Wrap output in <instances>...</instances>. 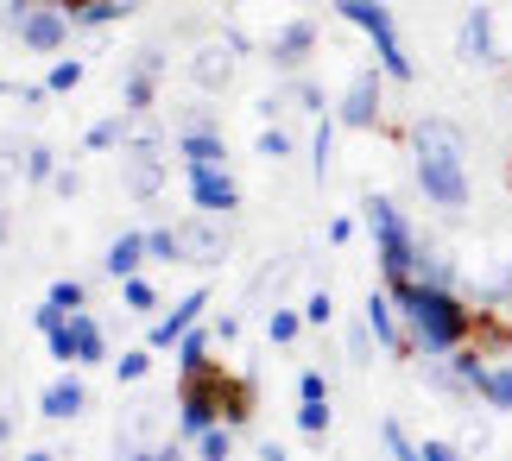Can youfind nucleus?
<instances>
[{
  "mask_svg": "<svg viewBox=\"0 0 512 461\" xmlns=\"http://www.w3.org/2000/svg\"><path fill=\"white\" fill-rule=\"evenodd\" d=\"M121 304H127V316H152V310H159L152 278H121Z\"/></svg>",
  "mask_w": 512,
  "mask_h": 461,
  "instance_id": "31",
  "label": "nucleus"
},
{
  "mask_svg": "<svg viewBox=\"0 0 512 461\" xmlns=\"http://www.w3.org/2000/svg\"><path fill=\"white\" fill-rule=\"evenodd\" d=\"M424 461H462V449L443 443V436H424Z\"/></svg>",
  "mask_w": 512,
  "mask_h": 461,
  "instance_id": "46",
  "label": "nucleus"
},
{
  "mask_svg": "<svg viewBox=\"0 0 512 461\" xmlns=\"http://www.w3.org/2000/svg\"><path fill=\"white\" fill-rule=\"evenodd\" d=\"M171 146L184 165H228V146H222V133H171Z\"/></svg>",
  "mask_w": 512,
  "mask_h": 461,
  "instance_id": "20",
  "label": "nucleus"
},
{
  "mask_svg": "<svg viewBox=\"0 0 512 461\" xmlns=\"http://www.w3.org/2000/svg\"><path fill=\"white\" fill-rule=\"evenodd\" d=\"M317 19H285V26H279V38H272V45H266V64L272 70H279V76H298L304 64H310V51H317Z\"/></svg>",
  "mask_w": 512,
  "mask_h": 461,
  "instance_id": "14",
  "label": "nucleus"
},
{
  "mask_svg": "<svg viewBox=\"0 0 512 461\" xmlns=\"http://www.w3.org/2000/svg\"><path fill=\"white\" fill-rule=\"evenodd\" d=\"M133 13H140V0H89V7H76V32L114 26V19H133Z\"/></svg>",
  "mask_w": 512,
  "mask_h": 461,
  "instance_id": "23",
  "label": "nucleus"
},
{
  "mask_svg": "<svg viewBox=\"0 0 512 461\" xmlns=\"http://www.w3.org/2000/svg\"><path fill=\"white\" fill-rule=\"evenodd\" d=\"M171 184V158L165 146H121V190L133 203H152V196H165Z\"/></svg>",
  "mask_w": 512,
  "mask_h": 461,
  "instance_id": "7",
  "label": "nucleus"
},
{
  "mask_svg": "<svg viewBox=\"0 0 512 461\" xmlns=\"http://www.w3.org/2000/svg\"><path fill=\"white\" fill-rule=\"evenodd\" d=\"M184 76H190V89H203V95H228L234 76H241V45H234V32L203 38V45L184 57Z\"/></svg>",
  "mask_w": 512,
  "mask_h": 461,
  "instance_id": "6",
  "label": "nucleus"
},
{
  "mask_svg": "<svg viewBox=\"0 0 512 461\" xmlns=\"http://www.w3.org/2000/svg\"><path fill=\"white\" fill-rule=\"evenodd\" d=\"M146 259H152V253H146V234H133V228H127V234H114V240H108V253H102V272L114 278V285H121V278H140V266H146Z\"/></svg>",
  "mask_w": 512,
  "mask_h": 461,
  "instance_id": "16",
  "label": "nucleus"
},
{
  "mask_svg": "<svg viewBox=\"0 0 512 461\" xmlns=\"http://www.w3.org/2000/svg\"><path fill=\"white\" fill-rule=\"evenodd\" d=\"M386 83H392L386 70H361V76H354V83L342 89V108H336L342 127H354V133H373V127H380V114H386Z\"/></svg>",
  "mask_w": 512,
  "mask_h": 461,
  "instance_id": "8",
  "label": "nucleus"
},
{
  "mask_svg": "<svg viewBox=\"0 0 512 461\" xmlns=\"http://www.w3.org/2000/svg\"><path fill=\"white\" fill-rule=\"evenodd\" d=\"M285 108H291V102H285V83H279V89H272V95H260V102H253V114H260V120H266V127H272V120H279Z\"/></svg>",
  "mask_w": 512,
  "mask_h": 461,
  "instance_id": "44",
  "label": "nucleus"
},
{
  "mask_svg": "<svg viewBox=\"0 0 512 461\" xmlns=\"http://www.w3.org/2000/svg\"><path fill=\"white\" fill-rule=\"evenodd\" d=\"M234 253V222L228 215H184V222H177V259H184V266H222V259Z\"/></svg>",
  "mask_w": 512,
  "mask_h": 461,
  "instance_id": "5",
  "label": "nucleus"
},
{
  "mask_svg": "<svg viewBox=\"0 0 512 461\" xmlns=\"http://www.w3.org/2000/svg\"><path fill=\"white\" fill-rule=\"evenodd\" d=\"M336 127H342V120H336V114H323V120H317V133H310V171H317V184H329V158H336Z\"/></svg>",
  "mask_w": 512,
  "mask_h": 461,
  "instance_id": "25",
  "label": "nucleus"
},
{
  "mask_svg": "<svg viewBox=\"0 0 512 461\" xmlns=\"http://www.w3.org/2000/svg\"><path fill=\"white\" fill-rule=\"evenodd\" d=\"M146 253L159 266H177V228H146Z\"/></svg>",
  "mask_w": 512,
  "mask_h": 461,
  "instance_id": "39",
  "label": "nucleus"
},
{
  "mask_svg": "<svg viewBox=\"0 0 512 461\" xmlns=\"http://www.w3.org/2000/svg\"><path fill=\"white\" fill-rule=\"evenodd\" d=\"M26 7H32V0H0V26H7V32H13V26H19V19H26Z\"/></svg>",
  "mask_w": 512,
  "mask_h": 461,
  "instance_id": "47",
  "label": "nucleus"
},
{
  "mask_svg": "<svg viewBox=\"0 0 512 461\" xmlns=\"http://www.w3.org/2000/svg\"><path fill=\"white\" fill-rule=\"evenodd\" d=\"M348 26H361L367 38H373V57H380V70L392 76V83H411L418 76V64H411V51H405V38H399V26H392V7L386 0H329Z\"/></svg>",
  "mask_w": 512,
  "mask_h": 461,
  "instance_id": "4",
  "label": "nucleus"
},
{
  "mask_svg": "<svg viewBox=\"0 0 512 461\" xmlns=\"http://www.w3.org/2000/svg\"><path fill=\"white\" fill-rule=\"evenodd\" d=\"M152 461H190V455H184V443H165V449H152Z\"/></svg>",
  "mask_w": 512,
  "mask_h": 461,
  "instance_id": "51",
  "label": "nucleus"
},
{
  "mask_svg": "<svg viewBox=\"0 0 512 461\" xmlns=\"http://www.w3.org/2000/svg\"><path fill=\"white\" fill-rule=\"evenodd\" d=\"M373 354H380L373 329H367V323H348V360H354V367H373Z\"/></svg>",
  "mask_w": 512,
  "mask_h": 461,
  "instance_id": "37",
  "label": "nucleus"
},
{
  "mask_svg": "<svg viewBox=\"0 0 512 461\" xmlns=\"http://www.w3.org/2000/svg\"><path fill=\"white\" fill-rule=\"evenodd\" d=\"M405 146H411V177H418L424 203L437 215H462L468 196H475V184H468V133L449 114H424L411 120Z\"/></svg>",
  "mask_w": 512,
  "mask_h": 461,
  "instance_id": "1",
  "label": "nucleus"
},
{
  "mask_svg": "<svg viewBox=\"0 0 512 461\" xmlns=\"http://www.w3.org/2000/svg\"><path fill=\"white\" fill-rule=\"evenodd\" d=\"M184 184H190V209L228 215V222H234V209H241V184H234L228 165H184Z\"/></svg>",
  "mask_w": 512,
  "mask_h": 461,
  "instance_id": "9",
  "label": "nucleus"
},
{
  "mask_svg": "<svg viewBox=\"0 0 512 461\" xmlns=\"http://www.w3.org/2000/svg\"><path fill=\"white\" fill-rule=\"evenodd\" d=\"M500 291H512V259H506V278H500Z\"/></svg>",
  "mask_w": 512,
  "mask_h": 461,
  "instance_id": "58",
  "label": "nucleus"
},
{
  "mask_svg": "<svg viewBox=\"0 0 512 461\" xmlns=\"http://www.w3.org/2000/svg\"><path fill=\"white\" fill-rule=\"evenodd\" d=\"M114 367V379H121V386H140V379L152 373V348H127L121 360H108Z\"/></svg>",
  "mask_w": 512,
  "mask_h": 461,
  "instance_id": "34",
  "label": "nucleus"
},
{
  "mask_svg": "<svg viewBox=\"0 0 512 461\" xmlns=\"http://www.w3.org/2000/svg\"><path fill=\"white\" fill-rule=\"evenodd\" d=\"M45 297H51L57 310H70V316H76V310H89V285H83V278H57Z\"/></svg>",
  "mask_w": 512,
  "mask_h": 461,
  "instance_id": "36",
  "label": "nucleus"
},
{
  "mask_svg": "<svg viewBox=\"0 0 512 461\" xmlns=\"http://www.w3.org/2000/svg\"><path fill=\"white\" fill-rule=\"evenodd\" d=\"M83 411H89V386L76 373L51 379V386L38 392V417H51V424H70V417H83Z\"/></svg>",
  "mask_w": 512,
  "mask_h": 461,
  "instance_id": "15",
  "label": "nucleus"
},
{
  "mask_svg": "<svg viewBox=\"0 0 512 461\" xmlns=\"http://www.w3.org/2000/svg\"><path fill=\"white\" fill-rule=\"evenodd\" d=\"M361 222L373 234V253H380V285H405V278H418L424 234L405 222V209L392 203V196H361Z\"/></svg>",
  "mask_w": 512,
  "mask_h": 461,
  "instance_id": "3",
  "label": "nucleus"
},
{
  "mask_svg": "<svg viewBox=\"0 0 512 461\" xmlns=\"http://www.w3.org/2000/svg\"><path fill=\"white\" fill-rule=\"evenodd\" d=\"M304 323L310 329H329V323H336V297H329V291H310L304 297Z\"/></svg>",
  "mask_w": 512,
  "mask_h": 461,
  "instance_id": "38",
  "label": "nucleus"
},
{
  "mask_svg": "<svg viewBox=\"0 0 512 461\" xmlns=\"http://www.w3.org/2000/svg\"><path fill=\"white\" fill-rule=\"evenodd\" d=\"M304 329H310V323H304V310H285V304H279V310L266 316V335H272V348H291Z\"/></svg>",
  "mask_w": 512,
  "mask_h": 461,
  "instance_id": "29",
  "label": "nucleus"
},
{
  "mask_svg": "<svg viewBox=\"0 0 512 461\" xmlns=\"http://www.w3.org/2000/svg\"><path fill=\"white\" fill-rule=\"evenodd\" d=\"M329 240H336V247H342V240H354V222H348V215H336V222H329Z\"/></svg>",
  "mask_w": 512,
  "mask_h": 461,
  "instance_id": "50",
  "label": "nucleus"
},
{
  "mask_svg": "<svg viewBox=\"0 0 512 461\" xmlns=\"http://www.w3.org/2000/svg\"><path fill=\"white\" fill-rule=\"evenodd\" d=\"M19 171H26V184H51V177H57V152L51 146H26Z\"/></svg>",
  "mask_w": 512,
  "mask_h": 461,
  "instance_id": "35",
  "label": "nucleus"
},
{
  "mask_svg": "<svg viewBox=\"0 0 512 461\" xmlns=\"http://www.w3.org/2000/svg\"><path fill=\"white\" fill-rule=\"evenodd\" d=\"M418 285H443V291H456V259H449L443 247H430V240H424V253H418Z\"/></svg>",
  "mask_w": 512,
  "mask_h": 461,
  "instance_id": "26",
  "label": "nucleus"
},
{
  "mask_svg": "<svg viewBox=\"0 0 512 461\" xmlns=\"http://www.w3.org/2000/svg\"><path fill=\"white\" fill-rule=\"evenodd\" d=\"M70 32H76V19L64 7H26V19L13 26V38L26 51H38V57H57V51L70 45Z\"/></svg>",
  "mask_w": 512,
  "mask_h": 461,
  "instance_id": "12",
  "label": "nucleus"
},
{
  "mask_svg": "<svg viewBox=\"0 0 512 461\" xmlns=\"http://www.w3.org/2000/svg\"><path fill=\"white\" fill-rule=\"evenodd\" d=\"M456 57L468 70H500V38H494V7H468L456 26Z\"/></svg>",
  "mask_w": 512,
  "mask_h": 461,
  "instance_id": "11",
  "label": "nucleus"
},
{
  "mask_svg": "<svg viewBox=\"0 0 512 461\" xmlns=\"http://www.w3.org/2000/svg\"><path fill=\"white\" fill-rule=\"evenodd\" d=\"M361 323L373 329V342H380L392 360H418V348H411V335H405V316H399V304H392V291H386V285H373V291H367Z\"/></svg>",
  "mask_w": 512,
  "mask_h": 461,
  "instance_id": "10",
  "label": "nucleus"
},
{
  "mask_svg": "<svg viewBox=\"0 0 512 461\" xmlns=\"http://www.w3.org/2000/svg\"><path fill=\"white\" fill-rule=\"evenodd\" d=\"M152 102H159V76H146V70H133L121 76V108L127 114H152Z\"/></svg>",
  "mask_w": 512,
  "mask_h": 461,
  "instance_id": "22",
  "label": "nucleus"
},
{
  "mask_svg": "<svg viewBox=\"0 0 512 461\" xmlns=\"http://www.w3.org/2000/svg\"><path fill=\"white\" fill-rule=\"evenodd\" d=\"M45 95H51L45 83H26V89H19V102H26V108H45Z\"/></svg>",
  "mask_w": 512,
  "mask_h": 461,
  "instance_id": "49",
  "label": "nucleus"
},
{
  "mask_svg": "<svg viewBox=\"0 0 512 461\" xmlns=\"http://www.w3.org/2000/svg\"><path fill=\"white\" fill-rule=\"evenodd\" d=\"M260 461H291V455H285V443H260Z\"/></svg>",
  "mask_w": 512,
  "mask_h": 461,
  "instance_id": "52",
  "label": "nucleus"
},
{
  "mask_svg": "<svg viewBox=\"0 0 512 461\" xmlns=\"http://www.w3.org/2000/svg\"><path fill=\"white\" fill-rule=\"evenodd\" d=\"M70 342H76V373H83V367H102V360H108V329L95 323L89 310L70 316Z\"/></svg>",
  "mask_w": 512,
  "mask_h": 461,
  "instance_id": "17",
  "label": "nucleus"
},
{
  "mask_svg": "<svg viewBox=\"0 0 512 461\" xmlns=\"http://www.w3.org/2000/svg\"><path fill=\"white\" fill-rule=\"evenodd\" d=\"M475 398H481V405L487 411H512V360H487V367H481V386H475Z\"/></svg>",
  "mask_w": 512,
  "mask_h": 461,
  "instance_id": "18",
  "label": "nucleus"
},
{
  "mask_svg": "<svg viewBox=\"0 0 512 461\" xmlns=\"http://www.w3.org/2000/svg\"><path fill=\"white\" fill-rule=\"evenodd\" d=\"M196 461H234V424H215L196 436Z\"/></svg>",
  "mask_w": 512,
  "mask_h": 461,
  "instance_id": "30",
  "label": "nucleus"
},
{
  "mask_svg": "<svg viewBox=\"0 0 512 461\" xmlns=\"http://www.w3.org/2000/svg\"><path fill=\"white\" fill-rule=\"evenodd\" d=\"M26 461H57V455L51 449H26Z\"/></svg>",
  "mask_w": 512,
  "mask_h": 461,
  "instance_id": "57",
  "label": "nucleus"
},
{
  "mask_svg": "<svg viewBox=\"0 0 512 461\" xmlns=\"http://www.w3.org/2000/svg\"><path fill=\"white\" fill-rule=\"evenodd\" d=\"M203 310H209V285H196V291H184L177 304L165 310V316H152V335H146V348L152 354H165V348H177L184 335L203 323Z\"/></svg>",
  "mask_w": 512,
  "mask_h": 461,
  "instance_id": "13",
  "label": "nucleus"
},
{
  "mask_svg": "<svg viewBox=\"0 0 512 461\" xmlns=\"http://www.w3.org/2000/svg\"><path fill=\"white\" fill-rule=\"evenodd\" d=\"M506 184H512V171H506Z\"/></svg>",
  "mask_w": 512,
  "mask_h": 461,
  "instance_id": "59",
  "label": "nucleus"
},
{
  "mask_svg": "<svg viewBox=\"0 0 512 461\" xmlns=\"http://www.w3.org/2000/svg\"><path fill=\"white\" fill-rule=\"evenodd\" d=\"M7 234H13V209H0V247H7Z\"/></svg>",
  "mask_w": 512,
  "mask_h": 461,
  "instance_id": "54",
  "label": "nucleus"
},
{
  "mask_svg": "<svg viewBox=\"0 0 512 461\" xmlns=\"http://www.w3.org/2000/svg\"><path fill=\"white\" fill-rule=\"evenodd\" d=\"M64 323H70V310H57L51 297H45V304L32 310V329H38V335H57V329H64Z\"/></svg>",
  "mask_w": 512,
  "mask_h": 461,
  "instance_id": "41",
  "label": "nucleus"
},
{
  "mask_svg": "<svg viewBox=\"0 0 512 461\" xmlns=\"http://www.w3.org/2000/svg\"><path fill=\"white\" fill-rule=\"evenodd\" d=\"M386 291H392V304H399V316H405V335H411V348H418V360H443V354L475 342L481 316H475V304H468L462 291L418 285V278L386 285Z\"/></svg>",
  "mask_w": 512,
  "mask_h": 461,
  "instance_id": "2",
  "label": "nucleus"
},
{
  "mask_svg": "<svg viewBox=\"0 0 512 461\" xmlns=\"http://www.w3.org/2000/svg\"><path fill=\"white\" fill-rule=\"evenodd\" d=\"M83 146H89V152H121V146H127V114L95 120V127L83 133Z\"/></svg>",
  "mask_w": 512,
  "mask_h": 461,
  "instance_id": "27",
  "label": "nucleus"
},
{
  "mask_svg": "<svg viewBox=\"0 0 512 461\" xmlns=\"http://www.w3.org/2000/svg\"><path fill=\"white\" fill-rule=\"evenodd\" d=\"M222 7H228V0H222Z\"/></svg>",
  "mask_w": 512,
  "mask_h": 461,
  "instance_id": "60",
  "label": "nucleus"
},
{
  "mask_svg": "<svg viewBox=\"0 0 512 461\" xmlns=\"http://www.w3.org/2000/svg\"><path fill=\"white\" fill-rule=\"evenodd\" d=\"M83 76H89V70H83V57H57V64L45 70V89H51V95H70L76 83H83Z\"/></svg>",
  "mask_w": 512,
  "mask_h": 461,
  "instance_id": "33",
  "label": "nucleus"
},
{
  "mask_svg": "<svg viewBox=\"0 0 512 461\" xmlns=\"http://www.w3.org/2000/svg\"><path fill=\"white\" fill-rule=\"evenodd\" d=\"M298 430L310 443H323L329 436V398H298Z\"/></svg>",
  "mask_w": 512,
  "mask_h": 461,
  "instance_id": "32",
  "label": "nucleus"
},
{
  "mask_svg": "<svg viewBox=\"0 0 512 461\" xmlns=\"http://www.w3.org/2000/svg\"><path fill=\"white\" fill-rule=\"evenodd\" d=\"M260 158L285 165V158H291V133H285V127H266V133H260Z\"/></svg>",
  "mask_w": 512,
  "mask_h": 461,
  "instance_id": "40",
  "label": "nucleus"
},
{
  "mask_svg": "<svg viewBox=\"0 0 512 461\" xmlns=\"http://www.w3.org/2000/svg\"><path fill=\"white\" fill-rule=\"evenodd\" d=\"M121 461H152V449H121Z\"/></svg>",
  "mask_w": 512,
  "mask_h": 461,
  "instance_id": "56",
  "label": "nucleus"
},
{
  "mask_svg": "<svg viewBox=\"0 0 512 461\" xmlns=\"http://www.w3.org/2000/svg\"><path fill=\"white\" fill-rule=\"evenodd\" d=\"M0 443H13V417L7 411H0Z\"/></svg>",
  "mask_w": 512,
  "mask_h": 461,
  "instance_id": "55",
  "label": "nucleus"
},
{
  "mask_svg": "<svg viewBox=\"0 0 512 461\" xmlns=\"http://www.w3.org/2000/svg\"><path fill=\"white\" fill-rule=\"evenodd\" d=\"M45 348H51V360H57V367H76V342H70V323L57 329V335H45Z\"/></svg>",
  "mask_w": 512,
  "mask_h": 461,
  "instance_id": "42",
  "label": "nucleus"
},
{
  "mask_svg": "<svg viewBox=\"0 0 512 461\" xmlns=\"http://www.w3.org/2000/svg\"><path fill=\"white\" fill-rule=\"evenodd\" d=\"M475 316H481L475 335H487V342H512V291H494Z\"/></svg>",
  "mask_w": 512,
  "mask_h": 461,
  "instance_id": "21",
  "label": "nucleus"
},
{
  "mask_svg": "<svg viewBox=\"0 0 512 461\" xmlns=\"http://www.w3.org/2000/svg\"><path fill=\"white\" fill-rule=\"evenodd\" d=\"M209 348H215V329H203L196 323L184 342H177V379H196V373H209L215 360H209Z\"/></svg>",
  "mask_w": 512,
  "mask_h": 461,
  "instance_id": "19",
  "label": "nucleus"
},
{
  "mask_svg": "<svg viewBox=\"0 0 512 461\" xmlns=\"http://www.w3.org/2000/svg\"><path fill=\"white\" fill-rule=\"evenodd\" d=\"M32 7H64V13L76 19V7H83V0H32Z\"/></svg>",
  "mask_w": 512,
  "mask_h": 461,
  "instance_id": "53",
  "label": "nucleus"
},
{
  "mask_svg": "<svg viewBox=\"0 0 512 461\" xmlns=\"http://www.w3.org/2000/svg\"><path fill=\"white\" fill-rule=\"evenodd\" d=\"M285 102L298 114H310V120L329 114V95H323V83H310V76H285Z\"/></svg>",
  "mask_w": 512,
  "mask_h": 461,
  "instance_id": "24",
  "label": "nucleus"
},
{
  "mask_svg": "<svg viewBox=\"0 0 512 461\" xmlns=\"http://www.w3.org/2000/svg\"><path fill=\"white\" fill-rule=\"evenodd\" d=\"M234 335H241V316H234V310L215 316V342H234Z\"/></svg>",
  "mask_w": 512,
  "mask_h": 461,
  "instance_id": "48",
  "label": "nucleus"
},
{
  "mask_svg": "<svg viewBox=\"0 0 512 461\" xmlns=\"http://www.w3.org/2000/svg\"><path fill=\"white\" fill-rule=\"evenodd\" d=\"M380 443H386L392 461H424V443H411V430L399 424V417H386V424H380Z\"/></svg>",
  "mask_w": 512,
  "mask_h": 461,
  "instance_id": "28",
  "label": "nucleus"
},
{
  "mask_svg": "<svg viewBox=\"0 0 512 461\" xmlns=\"http://www.w3.org/2000/svg\"><path fill=\"white\" fill-rule=\"evenodd\" d=\"M298 398H329V373L323 367H304L298 373Z\"/></svg>",
  "mask_w": 512,
  "mask_h": 461,
  "instance_id": "43",
  "label": "nucleus"
},
{
  "mask_svg": "<svg viewBox=\"0 0 512 461\" xmlns=\"http://www.w3.org/2000/svg\"><path fill=\"white\" fill-rule=\"evenodd\" d=\"M51 190L64 196V203H76V196H83V171H57V177H51Z\"/></svg>",
  "mask_w": 512,
  "mask_h": 461,
  "instance_id": "45",
  "label": "nucleus"
}]
</instances>
